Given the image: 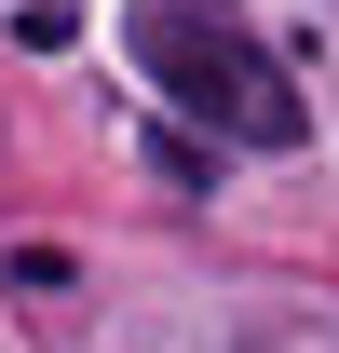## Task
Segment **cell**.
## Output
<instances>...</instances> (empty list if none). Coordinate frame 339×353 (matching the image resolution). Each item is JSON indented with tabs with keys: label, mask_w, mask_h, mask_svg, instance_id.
Listing matches in <instances>:
<instances>
[{
	"label": "cell",
	"mask_w": 339,
	"mask_h": 353,
	"mask_svg": "<svg viewBox=\"0 0 339 353\" xmlns=\"http://www.w3.org/2000/svg\"><path fill=\"white\" fill-rule=\"evenodd\" d=\"M123 41H136V68H150L204 136H231V150H298V136H312L285 54L258 41L245 14H217V0H136Z\"/></svg>",
	"instance_id": "obj_1"
}]
</instances>
